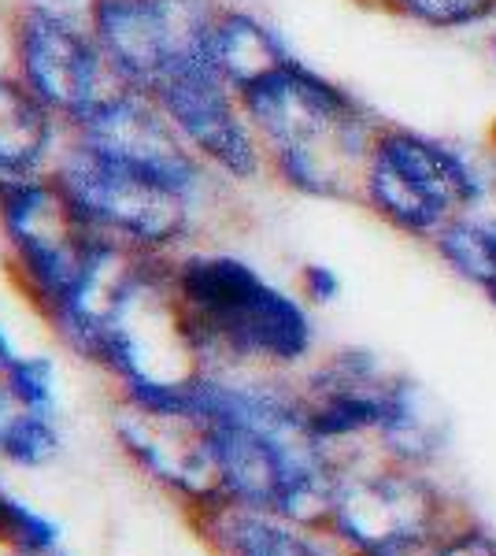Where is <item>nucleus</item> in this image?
Instances as JSON below:
<instances>
[{
    "label": "nucleus",
    "instance_id": "1",
    "mask_svg": "<svg viewBox=\"0 0 496 556\" xmlns=\"http://www.w3.org/2000/svg\"><path fill=\"white\" fill-rule=\"evenodd\" d=\"M52 182L82 230L152 256L196 245L233 190L133 89L67 130Z\"/></svg>",
    "mask_w": 496,
    "mask_h": 556
},
{
    "label": "nucleus",
    "instance_id": "2",
    "mask_svg": "<svg viewBox=\"0 0 496 556\" xmlns=\"http://www.w3.org/2000/svg\"><path fill=\"white\" fill-rule=\"evenodd\" d=\"M170 293L189 356L207 371H290L315 349L311 304L230 249H178Z\"/></svg>",
    "mask_w": 496,
    "mask_h": 556
},
{
    "label": "nucleus",
    "instance_id": "3",
    "mask_svg": "<svg viewBox=\"0 0 496 556\" xmlns=\"http://www.w3.org/2000/svg\"><path fill=\"white\" fill-rule=\"evenodd\" d=\"M241 93L267 178L311 201H359L382 123L371 108L293 56Z\"/></svg>",
    "mask_w": 496,
    "mask_h": 556
},
{
    "label": "nucleus",
    "instance_id": "4",
    "mask_svg": "<svg viewBox=\"0 0 496 556\" xmlns=\"http://www.w3.org/2000/svg\"><path fill=\"white\" fill-rule=\"evenodd\" d=\"M493 178L463 149L434 141L419 130H378L367 160L359 204L408 238L434 241L441 230L474 212H489Z\"/></svg>",
    "mask_w": 496,
    "mask_h": 556
},
{
    "label": "nucleus",
    "instance_id": "5",
    "mask_svg": "<svg viewBox=\"0 0 496 556\" xmlns=\"http://www.w3.org/2000/svg\"><path fill=\"white\" fill-rule=\"evenodd\" d=\"M459 523L430 475L390 460L367 471L341 468L327 531L348 556H437Z\"/></svg>",
    "mask_w": 496,
    "mask_h": 556
},
{
    "label": "nucleus",
    "instance_id": "6",
    "mask_svg": "<svg viewBox=\"0 0 496 556\" xmlns=\"http://www.w3.org/2000/svg\"><path fill=\"white\" fill-rule=\"evenodd\" d=\"M4 67L67 130L126 89L107 64L93 26L49 20L26 8H12L4 20Z\"/></svg>",
    "mask_w": 496,
    "mask_h": 556
},
{
    "label": "nucleus",
    "instance_id": "7",
    "mask_svg": "<svg viewBox=\"0 0 496 556\" xmlns=\"http://www.w3.org/2000/svg\"><path fill=\"white\" fill-rule=\"evenodd\" d=\"M222 0H97L93 34L115 78L152 93L170 71L207 56V30Z\"/></svg>",
    "mask_w": 496,
    "mask_h": 556
},
{
    "label": "nucleus",
    "instance_id": "8",
    "mask_svg": "<svg viewBox=\"0 0 496 556\" xmlns=\"http://www.w3.org/2000/svg\"><path fill=\"white\" fill-rule=\"evenodd\" d=\"M196 156L230 186H249L267 178L264 149L252 130L241 93L215 71L207 56L189 60L149 93Z\"/></svg>",
    "mask_w": 496,
    "mask_h": 556
},
{
    "label": "nucleus",
    "instance_id": "9",
    "mask_svg": "<svg viewBox=\"0 0 496 556\" xmlns=\"http://www.w3.org/2000/svg\"><path fill=\"white\" fill-rule=\"evenodd\" d=\"M67 127L0 64V193L30 178H49Z\"/></svg>",
    "mask_w": 496,
    "mask_h": 556
},
{
    "label": "nucleus",
    "instance_id": "10",
    "mask_svg": "<svg viewBox=\"0 0 496 556\" xmlns=\"http://www.w3.org/2000/svg\"><path fill=\"white\" fill-rule=\"evenodd\" d=\"M293 56L296 52L278 26H270L264 15L245 4L222 0L212 20V30H207V60L233 89H245L249 83L264 78L267 71L282 67Z\"/></svg>",
    "mask_w": 496,
    "mask_h": 556
},
{
    "label": "nucleus",
    "instance_id": "11",
    "mask_svg": "<svg viewBox=\"0 0 496 556\" xmlns=\"http://www.w3.org/2000/svg\"><path fill=\"white\" fill-rule=\"evenodd\" d=\"M448 416L430 397L427 386L396 375L390 416L378 430V450L390 456L393 464L427 471L441 453L448 450Z\"/></svg>",
    "mask_w": 496,
    "mask_h": 556
},
{
    "label": "nucleus",
    "instance_id": "12",
    "mask_svg": "<svg viewBox=\"0 0 496 556\" xmlns=\"http://www.w3.org/2000/svg\"><path fill=\"white\" fill-rule=\"evenodd\" d=\"M204 534L219 556H338L308 527L238 505L207 508Z\"/></svg>",
    "mask_w": 496,
    "mask_h": 556
},
{
    "label": "nucleus",
    "instance_id": "13",
    "mask_svg": "<svg viewBox=\"0 0 496 556\" xmlns=\"http://www.w3.org/2000/svg\"><path fill=\"white\" fill-rule=\"evenodd\" d=\"M434 249L456 275L489 290L496 282V212L489 208L456 219L434 238Z\"/></svg>",
    "mask_w": 496,
    "mask_h": 556
},
{
    "label": "nucleus",
    "instance_id": "14",
    "mask_svg": "<svg viewBox=\"0 0 496 556\" xmlns=\"http://www.w3.org/2000/svg\"><path fill=\"white\" fill-rule=\"evenodd\" d=\"M63 450V434L56 424V412L15 408L4 416L0 427V456L15 468H44Z\"/></svg>",
    "mask_w": 496,
    "mask_h": 556
},
{
    "label": "nucleus",
    "instance_id": "15",
    "mask_svg": "<svg viewBox=\"0 0 496 556\" xmlns=\"http://www.w3.org/2000/svg\"><path fill=\"white\" fill-rule=\"evenodd\" d=\"M0 390L15 408L56 412L60 405V371L49 353H23L0 375Z\"/></svg>",
    "mask_w": 496,
    "mask_h": 556
},
{
    "label": "nucleus",
    "instance_id": "16",
    "mask_svg": "<svg viewBox=\"0 0 496 556\" xmlns=\"http://www.w3.org/2000/svg\"><path fill=\"white\" fill-rule=\"evenodd\" d=\"M396 15L434 30H459L496 15V0H382Z\"/></svg>",
    "mask_w": 496,
    "mask_h": 556
},
{
    "label": "nucleus",
    "instance_id": "17",
    "mask_svg": "<svg viewBox=\"0 0 496 556\" xmlns=\"http://www.w3.org/2000/svg\"><path fill=\"white\" fill-rule=\"evenodd\" d=\"M437 556H496V534L489 527L474 523V519H463V523L445 538Z\"/></svg>",
    "mask_w": 496,
    "mask_h": 556
},
{
    "label": "nucleus",
    "instance_id": "18",
    "mask_svg": "<svg viewBox=\"0 0 496 556\" xmlns=\"http://www.w3.org/2000/svg\"><path fill=\"white\" fill-rule=\"evenodd\" d=\"M301 298L311 308H327L341 298V275L330 264H304L301 267Z\"/></svg>",
    "mask_w": 496,
    "mask_h": 556
},
{
    "label": "nucleus",
    "instance_id": "19",
    "mask_svg": "<svg viewBox=\"0 0 496 556\" xmlns=\"http://www.w3.org/2000/svg\"><path fill=\"white\" fill-rule=\"evenodd\" d=\"M12 8H26V12L49 15V20H67V23H93L97 0H12Z\"/></svg>",
    "mask_w": 496,
    "mask_h": 556
},
{
    "label": "nucleus",
    "instance_id": "20",
    "mask_svg": "<svg viewBox=\"0 0 496 556\" xmlns=\"http://www.w3.org/2000/svg\"><path fill=\"white\" fill-rule=\"evenodd\" d=\"M20 356L23 353H20V345H15V338L8 334V327L0 323V375H4L15 361H20Z\"/></svg>",
    "mask_w": 496,
    "mask_h": 556
},
{
    "label": "nucleus",
    "instance_id": "21",
    "mask_svg": "<svg viewBox=\"0 0 496 556\" xmlns=\"http://www.w3.org/2000/svg\"><path fill=\"white\" fill-rule=\"evenodd\" d=\"M12 412V401L4 397V390H0V427H4V416Z\"/></svg>",
    "mask_w": 496,
    "mask_h": 556
},
{
    "label": "nucleus",
    "instance_id": "22",
    "mask_svg": "<svg viewBox=\"0 0 496 556\" xmlns=\"http://www.w3.org/2000/svg\"><path fill=\"white\" fill-rule=\"evenodd\" d=\"M485 298H489V301H493V304H496V282H493V286H489V290H485Z\"/></svg>",
    "mask_w": 496,
    "mask_h": 556
},
{
    "label": "nucleus",
    "instance_id": "23",
    "mask_svg": "<svg viewBox=\"0 0 496 556\" xmlns=\"http://www.w3.org/2000/svg\"><path fill=\"white\" fill-rule=\"evenodd\" d=\"M38 556H67V553H60V549H52V553H38Z\"/></svg>",
    "mask_w": 496,
    "mask_h": 556
}]
</instances>
